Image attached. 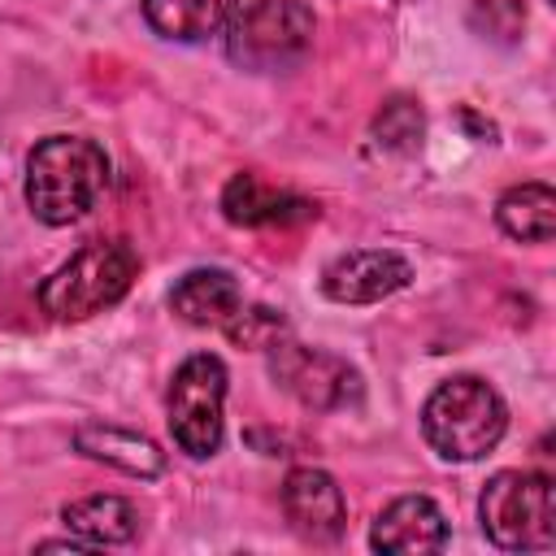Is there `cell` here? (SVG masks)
<instances>
[{
	"label": "cell",
	"mask_w": 556,
	"mask_h": 556,
	"mask_svg": "<svg viewBox=\"0 0 556 556\" xmlns=\"http://www.w3.org/2000/svg\"><path fill=\"white\" fill-rule=\"evenodd\" d=\"M109 187V156L96 139L48 135L26 156V204L43 226L87 217Z\"/></svg>",
	"instance_id": "6da1fadb"
},
{
	"label": "cell",
	"mask_w": 556,
	"mask_h": 556,
	"mask_svg": "<svg viewBox=\"0 0 556 556\" xmlns=\"http://www.w3.org/2000/svg\"><path fill=\"white\" fill-rule=\"evenodd\" d=\"M508 430L500 391L482 378H447L426 395L421 434L443 460H478Z\"/></svg>",
	"instance_id": "7a4b0ae2"
},
{
	"label": "cell",
	"mask_w": 556,
	"mask_h": 556,
	"mask_svg": "<svg viewBox=\"0 0 556 556\" xmlns=\"http://www.w3.org/2000/svg\"><path fill=\"white\" fill-rule=\"evenodd\" d=\"M139 274V256L126 239H96L56 265L39 287V308L56 321H87L117 304Z\"/></svg>",
	"instance_id": "3957f363"
},
{
	"label": "cell",
	"mask_w": 556,
	"mask_h": 556,
	"mask_svg": "<svg viewBox=\"0 0 556 556\" xmlns=\"http://www.w3.org/2000/svg\"><path fill=\"white\" fill-rule=\"evenodd\" d=\"M478 517L500 552H543L556 543V486L534 469H500L478 500Z\"/></svg>",
	"instance_id": "277c9868"
},
{
	"label": "cell",
	"mask_w": 556,
	"mask_h": 556,
	"mask_svg": "<svg viewBox=\"0 0 556 556\" xmlns=\"http://www.w3.org/2000/svg\"><path fill=\"white\" fill-rule=\"evenodd\" d=\"M313 30L304 0H252L226 26V56L252 74H282L313 52Z\"/></svg>",
	"instance_id": "5b68a950"
},
{
	"label": "cell",
	"mask_w": 556,
	"mask_h": 556,
	"mask_svg": "<svg viewBox=\"0 0 556 556\" xmlns=\"http://www.w3.org/2000/svg\"><path fill=\"white\" fill-rule=\"evenodd\" d=\"M169 434L174 443L204 460L222 447V434H226V421H222V404H226V365L208 352H195L187 356L174 378H169Z\"/></svg>",
	"instance_id": "8992f818"
},
{
	"label": "cell",
	"mask_w": 556,
	"mask_h": 556,
	"mask_svg": "<svg viewBox=\"0 0 556 556\" xmlns=\"http://www.w3.org/2000/svg\"><path fill=\"white\" fill-rule=\"evenodd\" d=\"M269 369L282 391H291L308 408H348L361 400V374L334 356L304 343H269Z\"/></svg>",
	"instance_id": "52a82bcc"
},
{
	"label": "cell",
	"mask_w": 556,
	"mask_h": 556,
	"mask_svg": "<svg viewBox=\"0 0 556 556\" xmlns=\"http://www.w3.org/2000/svg\"><path fill=\"white\" fill-rule=\"evenodd\" d=\"M413 269L400 252H382V248H361V252H343L321 269V291L334 304H378L387 295H395L400 287H408Z\"/></svg>",
	"instance_id": "ba28073f"
},
{
	"label": "cell",
	"mask_w": 556,
	"mask_h": 556,
	"mask_svg": "<svg viewBox=\"0 0 556 556\" xmlns=\"http://www.w3.org/2000/svg\"><path fill=\"white\" fill-rule=\"evenodd\" d=\"M282 513L291 521V530L308 543H330L343 534V517H348V504H343V491L339 482L326 473V469H313V465H300L282 478Z\"/></svg>",
	"instance_id": "9c48e42d"
},
{
	"label": "cell",
	"mask_w": 556,
	"mask_h": 556,
	"mask_svg": "<svg viewBox=\"0 0 556 556\" xmlns=\"http://www.w3.org/2000/svg\"><path fill=\"white\" fill-rule=\"evenodd\" d=\"M374 552H391V556H421V552H439L447 543V517L430 495H404L391 500L369 530Z\"/></svg>",
	"instance_id": "30bf717a"
},
{
	"label": "cell",
	"mask_w": 556,
	"mask_h": 556,
	"mask_svg": "<svg viewBox=\"0 0 556 556\" xmlns=\"http://www.w3.org/2000/svg\"><path fill=\"white\" fill-rule=\"evenodd\" d=\"M222 213L235 226H287V222H304L317 217V204L291 191H278L269 182H261L256 174H235L222 191Z\"/></svg>",
	"instance_id": "8fae6325"
},
{
	"label": "cell",
	"mask_w": 556,
	"mask_h": 556,
	"mask_svg": "<svg viewBox=\"0 0 556 556\" xmlns=\"http://www.w3.org/2000/svg\"><path fill=\"white\" fill-rule=\"evenodd\" d=\"M169 308L187 326H217V330H226V321L243 308V291H239L230 269H191V274H182L174 282Z\"/></svg>",
	"instance_id": "7c38bea8"
},
{
	"label": "cell",
	"mask_w": 556,
	"mask_h": 556,
	"mask_svg": "<svg viewBox=\"0 0 556 556\" xmlns=\"http://www.w3.org/2000/svg\"><path fill=\"white\" fill-rule=\"evenodd\" d=\"M239 13V0H143V17L161 39L204 43L222 35Z\"/></svg>",
	"instance_id": "4fadbf2b"
},
{
	"label": "cell",
	"mask_w": 556,
	"mask_h": 556,
	"mask_svg": "<svg viewBox=\"0 0 556 556\" xmlns=\"http://www.w3.org/2000/svg\"><path fill=\"white\" fill-rule=\"evenodd\" d=\"M74 447L91 460H104L122 473H135V478H156L165 469V456L161 447L148 439V434H135V430H122V426H78L74 434Z\"/></svg>",
	"instance_id": "5bb4252c"
},
{
	"label": "cell",
	"mask_w": 556,
	"mask_h": 556,
	"mask_svg": "<svg viewBox=\"0 0 556 556\" xmlns=\"http://www.w3.org/2000/svg\"><path fill=\"white\" fill-rule=\"evenodd\" d=\"M61 521L70 534H78L87 547H113V543H130L139 530V513L130 500L122 495H83L74 504L61 508Z\"/></svg>",
	"instance_id": "9a60e30c"
},
{
	"label": "cell",
	"mask_w": 556,
	"mask_h": 556,
	"mask_svg": "<svg viewBox=\"0 0 556 556\" xmlns=\"http://www.w3.org/2000/svg\"><path fill=\"white\" fill-rule=\"evenodd\" d=\"M495 222L508 239L521 243H552L556 235V191L547 182H521L508 187L495 204Z\"/></svg>",
	"instance_id": "2e32d148"
},
{
	"label": "cell",
	"mask_w": 556,
	"mask_h": 556,
	"mask_svg": "<svg viewBox=\"0 0 556 556\" xmlns=\"http://www.w3.org/2000/svg\"><path fill=\"white\" fill-rule=\"evenodd\" d=\"M374 135L382 148L391 152H413L421 143V109L413 100H391L382 104V113L374 117Z\"/></svg>",
	"instance_id": "e0dca14e"
},
{
	"label": "cell",
	"mask_w": 556,
	"mask_h": 556,
	"mask_svg": "<svg viewBox=\"0 0 556 556\" xmlns=\"http://www.w3.org/2000/svg\"><path fill=\"white\" fill-rule=\"evenodd\" d=\"M473 26L482 30V39H500L513 43L526 26V9L517 0H478L473 4Z\"/></svg>",
	"instance_id": "ac0fdd59"
},
{
	"label": "cell",
	"mask_w": 556,
	"mask_h": 556,
	"mask_svg": "<svg viewBox=\"0 0 556 556\" xmlns=\"http://www.w3.org/2000/svg\"><path fill=\"white\" fill-rule=\"evenodd\" d=\"M282 330V317L274 308H239L230 321H226V334L243 348H256V343H274V334Z\"/></svg>",
	"instance_id": "d6986e66"
}]
</instances>
